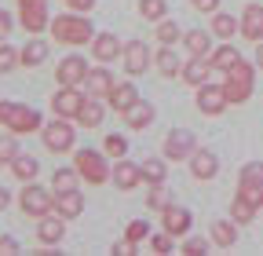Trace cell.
Here are the masks:
<instances>
[{
  "instance_id": "cell-36",
  "label": "cell",
  "mask_w": 263,
  "mask_h": 256,
  "mask_svg": "<svg viewBox=\"0 0 263 256\" xmlns=\"http://www.w3.org/2000/svg\"><path fill=\"white\" fill-rule=\"evenodd\" d=\"M103 154L117 161V157H124V154H128V139H124V136H117V132H114V136H106V139H103Z\"/></svg>"
},
{
  "instance_id": "cell-16",
  "label": "cell",
  "mask_w": 263,
  "mask_h": 256,
  "mask_svg": "<svg viewBox=\"0 0 263 256\" xmlns=\"http://www.w3.org/2000/svg\"><path fill=\"white\" fill-rule=\"evenodd\" d=\"M216 172H219V161H216L212 150H194L190 154V176L194 179L209 183V179H216Z\"/></svg>"
},
{
  "instance_id": "cell-19",
  "label": "cell",
  "mask_w": 263,
  "mask_h": 256,
  "mask_svg": "<svg viewBox=\"0 0 263 256\" xmlns=\"http://www.w3.org/2000/svg\"><path fill=\"white\" fill-rule=\"evenodd\" d=\"M161 223H164V231H168L172 238H183L186 231H190V209H183V205H168L161 212Z\"/></svg>"
},
{
  "instance_id": "cell-4",
  "label": "cell",
  "mask_w": 263,
  "mask_h": 256,
  "mask_svg": "<svg viewBox=\"0 0 263 256\" xmlns=\"http://www.w3.org/2000/svg\"><path fill=\"white\" fill-rule=\"evenodd\" d=\"M73 124H77V121H70V117H51V121L41 128L44 147H48L51 154H70L73 143H77V128H73Z\"/></svg>"
},
{
  "instance_id": "cell-1",
  "label": "cell",
  "mask_w": 263,
  "mask_h": 256,
  "mask_svg": "<svg viewBox=\"0 0 263 256\" xmlns=\"http://www.w3.org/2000/svg\"><path fill=\"white\" fill-rule=\"evenodd\" d=\"M48 33L55 37V44H70V48H84L95 41L91 19H84V11H70V15H55Z\"/></svg>"
},
{
  "instance_id": "cell-14",
  "label": "cell",
  "mask_w": 263,
  "mask_h": 256,
  "mask_svg": "<svg viewBox=\"0 0 263 256\" xmlns=\"http://www.w3.org/2000/svg\"><path fill=\"white\" fill-rule=\"evenodd\" d=\"M121 59H124V70H128L132 77H143L146 66H150V48H146L143 41H128L124 51H121Z\"/></svg>"
},
{
  "instance_id": "cell-37",
  "label": "cell",
  "mask_w": 263,
  "mask_h": 256,
  "mask_svg": "<svg viewBox=\"0 0 263 256\" xmlns=\"http://www.w3.org/2000/svg\"><path fill=\"white\" fill-rule=\"evenodd\" d=\"M176 41H183L179 26L168 22V19H161V22H157V44H176Z\"/></svg>"
},
{
  "instance_id": "cell-2",
  "label": "cell",
  "mask_w": 263,
  "mask_h": 256,
  "mask_svg": "<svg viewBox=\"0 0 263 256\" xmlns=\"http://www.w3.org/2000/svg\"><path fill=\"white\" fill-rule=\"evenodd\" d=\"M0 124H4L8 132H15V136H29V132H41V128H44L37 110L22 106V103H11V99L0 103Z\"/></svg>"
},
{
  "instance_id": "cell-31",
  "label": "cell",
  "mask_w": 263,
  "mask_h": 256,
  "mask_svg": "<svg viewBox=\"0 0 263 256\" xmlns=\"http://www.w3.org/2000/svg\"><path fill=\"white\" fill-rule=\"evenodd\" d=\"M124 121H128V128H146V124H154V106L150 103H136L124 114Z\"/></svg>"
},
{
  "instance_id": "cell-32",
  "label": "cell",
  "mask_w": 263,
  "mask_h": 256,
  "mask_svg": "<svg viewBox=\"0 0 263 256\" xmlns=\"http://www.w3.org/2000/svg\"><path fill=\"white\" fill-rule=\"evenodd\" d=\"M139 15H143L146 22L168 19V0H139Z\"/></svg>"
},
{
  "instance_id": "cell-26",
  "label": "cell",
  "mask_w": 263,
  "mask_h": 256,
  "mask_svg": "<svg viewBox=\"0 0 263 256\" xmlns=\"http://www.w3.org/2000/svg\"><path fill=\"white\" fill-rule=\"evenodd\" d=\"M103 121H106V106L88 95V103H84V106H81V114H77V124H81V128H99Z\"/></svg>"
},
{
  "instance_id": "cell-39",
  "label": "cell",
  "mask_w": 263,
  "mask_h": 256,
  "mask_svg": "<svg viewBox=\"0 0 263 256\" xmlns=\"http://www.w3.org/2000/svg\"><path fill=\"white\" fill-rule=\"evenodd\" d=\"M146 205L150 209H157V212H164L172 202H168V194H164V183H150V194H146Z\"/></svg>"
},
{
  "instance_id": "cell-10",
  "label": "cell",
  "mask_w": 263,
  "mask_h": 256,
  "mask_svg": "<svg viewBox=\"0 0 263 256\" xmlns=\"http://www.w3.org/2000/svg\"><path fill=\"white\" fill-rule=\"evenodd\" d=\"M84 103H88V92H81V88H62L59 84V92L51 95L55 117H70V121H77V114H81Z\"/></svg>"
},
{
  "instance_id": "cell-40",
  "label": "cell",
  "mask_w": 263,
  "mask_h": 256,
  "mask_svg": "<svg viewBox=\"0 0 263 256\" xmlns=\"http://www.w3.org/2000/svg\"><path fill=\"white\" fill-rule=\"evenodd\" d=\"M238 194H241L249 205L263 209V183H238Z\"/></svg>"
},
{
  "instance_id": "cell-12",
  "label": "cell",
  "mask_w": 263,
  "mask_h": 256,
  "mask_svg": "<svg viewBox=\"0 0 263 256\" xmlns=\"http://www.w3.org/2000/svg\"><path fill=\"white\" fill-rule=\"evenodd\" d=\"M212 74H219L216 66H212V59H205V55H190V62H183V81L190 84V88H201V84H209V77Z\"/></svg>"
},
{
  "instance_id": "cell-34",
  "label": "cell",
  "mask_w": 263,
  "mask_h": 256,
  "mask_svg": "<svg viewBox=\"0 0 263 256\" xmlns=\"http://www.w3.org/2000/svg\"><path fill=\"white\" fill-rule=\"evenodd\" d=\"M77 179H81L77 169H55V176H51V190H55V194H59V190H77Z\"/></svg>"
},
{
  "instance_id": "cell-49",
  "label": "cell",
  "mask_w": 263,
  "mask_h": 256,
  "mask_svg": "<svg viewBox=\"0 0 263 256\" xmlns=\"http://www.w3.org/2000/svg\"><path fill=\"white\" fill-rule=\"evenodd\" d=\"M62 4H70V11H84V15H88V11L95 8V0H62Z\"/></svg>"
},
{
  "instance_id": "cell-43",
  "label": "cell",
  "mask_w": 263,
  "mask_h": 256,
  "mask_svg": "<svg viewBox=\"0 0 263 256\" xmlns=\"http://www.w3.org/2000/svg\"><path fill=\"white\" fill-rule=\"evenodd\" d=\"M238 183H263V161H249V165H241Z\"/></svg>"
},
{
  "instance_id": "cell-3",
  "label": "cell",
  "mask_w": 263,
  "mask_h": 256,
  "mask_svg": "<svg viewBox=\"0 0 263 256\" xmlns=\"http://www.w3.org/2000/svg\"><path fill=\"white\" fill-rule=\"evenodd\" d=\"M223 88H227L230 106L249 103V99H252V88H256V66H252V62H238L234 70L223 74Z\"/></svg>"
},
{
  "instance_id": "cell-9",
  "label": "cell",
  "mask_w": 263,
  "mask_h": 256,
  "mask_svg": "<svg viewBox=\"0 0 263 256\" xmlns=\"http://www.w3.org/2000/svg\"><path fill=\"white\" fill-rule=\"evenodd\" d=\"M194 92H197V99H194V103H197V110H201L205 117H219V114L230 106V99H227V88H223V84H212V81H209V84L194 88Z\"/></svg>"
},
{
  "instance_id": "cell-50",
  "label": "cell",
  "mask_w": 263,
  "mask_h": 256,
  "mask_svg": "<svg viewBox=\"0 0 263 256\" xmlns=\"http://www.w3.org/2000/svg\"><path fill=\"white\" fill-rule=\"evenodd\" d=\"M8 205H11V194H8V190H4V187H0V212H4Z\"/></svg>"
},
{
  "instance_id": "cell-33",
  "label": "cell",
  "mask_w": 263,
  "mask_h": 256,
  "mask_svg": "<svg viewBox=\"0 0 263 256\" xmlns=\"http://www.w3.org/2000/svg\"><path fill=\"white\" fill-rule=\"evenodd\" d=\"M256 205H249L241 194H234V202H230V220H234V223H252L256 220Z\"/></svg>"
},
{
  "instance_id": "cell-18",
  "label": "cell",
  "mask_w": 263,
  "mask_h": 256,
  "mask_svg": "<svg viewBox=\"0 0 263 256\" xmlns=\"http://www.w3.org/2000/svg\"><path fill=\"white\" fill-rule=\"evenodd\" d=\"M114 183H117L121 190H136V187L143 183V165L117 157V161H114Z\"/></svg>"
},
{
  "instance_id": "cell-45",
  "label": "cell",
  "mask_w": 263,
  "mask_h": 256,
  "mask_svg": "<svg viewBox=\"0 0 263 256\" xmlns=\"http://www.w3.org/2000/svg\"><path fill=\"white\" fill-rule=\"evenodd\" d=\"M190 8L201 11V15H216L219 11V0H190Z\"/></svg>"
},
{
  "instance_id": "cell-21",
  "label": "cell",
  "mask_w": 263,
  "mask_h": 256,
  "mask_svg": "<svg viewBox=\"0 0 263 256\" xmlns=\"http://www.w3.org/2000/svg\"><path fill=\"white\" fill-rule=\"evenodd\" d=\"M121 51H124V44H121L114 33H95V41H91V55H95V62H114Z\"/></svg>"
},
{
  "instance_id": "cell-13",
  "label": "cell",
  "mask_w": 263,
  "mask_h": 256,
  "mask_svg": "<svg viewBox=\"0 0 263 256\" xmlns=\"http://www.w3.org/2000/svg\"><path fill=\"white\" fill-rule=\"evenodd\" d=\"M114 74L106 70V62H99V66H91L88 70V77H84V92L91 95V99H106V95L114 92Z\"/></svg>"
},
{
  "instance_id": "cell-27",
  "label": "cell",
  "mask_w": 263,
  "mask_h": 256,
  "mask_svg": "<svg viewBox=\"0 0 263 256\" xmlns=\"http://www.w3.org/2000/svg\"><path fill=\"white\" fill-rule=\"evenodd\" d=\"M212 33L219 41H234V33H241V19H230L227 11H216L212 15Z\"/></svg>"
},
{
  "instance_id": "cell-8",
  "label": "cell",
  "mask_w": 263,
  "mask_h": 256,
  "mask_svg": "<svg viewBox=\"0 0 263 256\" xmlns=\"http://www.w3.org/2000/svg\"><path fill=\"white\" fill-rule=\"evenodd\" d=\"M194 150H197V139H194V132H186V128L168 132V136H164V143H161V154L168 157V161H190Z\"/></svg>"
},
{
  "instance_id": "cell-22",
  "label": "cell",
  "mask_w": 263,
  "mask_h": 256,
  "mask_svg": "<svg viewBox=\"0 0 263 256\" xmlns=\"http://www.w3.org/2000/svg\"><path fill=\"white\" fill-rule=\"evenodd\" d=\"M55 212L66 216V220L81 216L84 212V194H81V190H59V194H55Z\"/></svg>"
},
{
  "instance_id": "cell-44",
  "label": "cell",
  "mask_w": 263,
  "mask_h": 256,
  "mask_svg": "<svg viewBox=\"0 0 263 256\" xmlns=\"http://www.w3.org/2000/svg\"><path fill=\"white\" fill-rule=\"evenodd\" d=\"M179 252H183V256H205V252H209V242H205V238H186Z\"/></svg>"
},
{
  "instance_id": "cell-28",
  "label": "cell",
  "mask_w": 263,
  "mask_h": 256,
  "mask_svg": "<svg viewBox=\"0 0 263 256\" xmlns=\"http://www.w3.org/2000/svg\"><path fill=\"white\" fill-rule=\"evenodd\" d=\"M157 70H161V77H179L183 74V62H179V55H176L172 44H164L157 51Z\"/></svg>"
},
{
  "instance_id": "cell-6",
  "label": "cell",
  "mask_w": 263,
  "mask_h": 256,
  "mask_svg": "<svg viewBox=\"0 0 263 256\" xmlns=\"http://www.w3.org/2000/svg\"><path fill=\"white\" fill-rule=\"evenodd\" d=\"M18 209L26 212V216H48L51 209H55V190H44V187H37V183H26L22 187V194H18Z\"/></svg>"
},
{
  "instance_id": "cell-11",
  "label": "cell",
  "mask_w": 263,
  "mask_h": 256,
  "mask_svg": "<svg viewBox=\"0 0 263 256\" xmlns=\"http://www.w3.org/2000/svg\"><path fill=\"white\" fill-rule=\"evenodd\" d=\"M88 62L81 59V55H66L59 66H55V81L62 84V88H81L84 84V77H88Z\"/></svg>"
},
{
  "instance_id": "cell-38",
  "label": "cell",
  "mask_w": 263,
  "mask_h": 256,
  "mask_svg": "<svg viewBox=\"0 0 263 256\" xmlns=\"http://www.w3.org/2000/svg\"><path fill=\"white\" fill-rule=\"evenodd\" d=\"M18 157V136H0V165H11Z\"/></svg>"
},
{
  "instance_id": "cell-42",
  "label": "cell",
  "mask_w": 263,
  "mask_h": 256,
  "mask_svg": "<svg viewBox=\"0 0 263 256\" xmlns=\"http://www.w3.org/2000/svg\"><path fill=\"white\" fill-rule=\"evenodd\" d=\"M15 66H18V51H15L11 44L0 41V74H11Z\"/></svg>"
},
{
  "instance_id": "cell-41",
  "label": "cell",
  "mask_w": 263,
  "mask_h": 256,
  "mask_svg": "<svg viewBox=\"0 0 263 256\" xmlns=\"http://www.w3.org/2000/svg\"><path fill=\"white\" fill-rule=\"evenodd\" d=\"M124 238H128L132 245L146 242V238H150V223H143V220H132V223H128V231H124Z\"/></svg>"
},
{
  "instance_id": "cell-35",
  "label": "cell",
  "mask_w": 263,
  "mask_h": 256,
  "mask_svg": "<svg viewBox=\"0 0 263 256\" xmlns=\"http://www.w3.org/2000/svg\"><path fill=\"white\" fill-rule=\"evenodd\" d=\"M139 165H143V179L146 183H164V176H168V169H164L161 157H146V161H139Z\"/></svg>"
},
{
  "instance_id": "cell-47",
  "label": "cell",
  "mask_w": 263,
  "mask_h": 256,
  "mask_svg": "<svg viewBox=\"0 0 263 256\" xmlns=\"http://www.w3.org/2000/svg\"><path fill=\"white\" fill-rule=\"evenodd\" d=\"M11 11H4V8H0V41H8V33H11Z\"/></svg>"
},
{
  "instance_id": "cell-25",
  "label": "cell",
  "mask_w": 263,
  "mask_h": 256,
  "mask_svg": "<svg viewBox=\"0 0 263 256\" xmlns=\"http://www.w3.org/2000/svg\"><path fill=\"white\" fill-rule=\"evenodd\" d=\"M212 29H209V33H205V29H186V33H183V48L190 51V55H209L212 51Z\"/></svg>"
},
{
  "instance_id": "cell-20",
  "label": "cell",
  "mask_w": 263,
  "mask_h": 256,
  "mask_svg": "<svg viewBox=\"0 0 263 256\" xmlns=\"http://www.w3.org/2000/svg\"><path fill=\"white\" fill-rule=\"evenodd\" d=\"M106 103H110L117 114H128L132 106L139 103V92H136V84H132V81H121V84H114V92L106 95Z\"/></svg>"
},
{
  "instance_id": "cell-7",
  "label": "cell",
  "mask_w": 263,
  "mask_h": 256,
  "mask_svg": "<svg viewBox=\"0 0 263 256\" xmlns=\"http://www.w3.org/2000/svg\"><path fill=\"white\" fill-rule=\"evenodd\" d=\"M18 22H22L26 33H44L51 26L48 0H18Z\"/></svg>"
},
{
  "instance_id": "cell-30",
  "label": "cell",
  "mask_w": 263,
  "mask_h": 256,
  "mask_svg": "<svg viewBox=\"0 0 263 256\" xmlns=\"http://www.w3.org/2000/svg\"><path fill=\"white\" fill-rule=\"evenodd\" d=\"M8 169H11V176H15V179H22V183H33V179H37V172H41V165L33 161V157H22V154L15 157Z\"/></svg>"
},
{
  "instance_id": "cell-51",
  "label": "cell",
  "mask_w": 263,
  "mask_h": 256,
  "mask_svg": "<svg viewBox=\"0 0 263 256\" xmlns=\"http://www.w3.org/2000/svg\"><path fill=\"white\" fill-rule=\"evenodd\" d=\"M256 66L263 70V41H259V48H256Z\"/></svg>"
},
{
  "instance_id": "cell-23",
  "label": "cell",
  "mask_w": 263,
  "mask_h": 256,
  "mask_svg": "<svg viewBox=\"0 0 263 256\" xmlns=\"http://www.w3.org/2000/svg\"><path fill=\"white\" fill-rule=\"evenodd\" d=\"M209 59H212V66H216L219 74H227V70H234L238 62H241V51L230 44V41H223V48H212V51H209Z\"/></svg>"
},
{
  "instance_id": "cell-29",
  "label": "cell",
  "mask_w": 263,
  "mask_h": 256,
  "mask_svg": "<svg viewBox=\"0 0 263 256\" xmlns=\"http://www.w3.org/2000/svg\"><path fill=\"white\" fill-rule=\"evenodd\" d=\"M212 242L219 245V249H230L238 242V227H234V220H216L212 223Z\"/></svg>"
},
{
  "instance_id": "cell-46",
  "label": "cell",
  "mask_w": 263,
  "mask_h": 256,
  "mask_svg": "<svg viewBox=\"0 0 263 256\" xmlns=\"http://www.w3.org/2000/svg\"><path fill=\"white\" fill-rule=\"evenodd\" d=\"M172 242H176V238H172L168 231H164V234H157L150 245H154V252H172Z\"/></svg>"
},
{
  "instance_id": "cell-24",
  "label": "cell",
  "mask_w": 263,
  "mask_h": 256,
  "mask_svg": "<svg viewBox=\"0 0 263 256\" xmlns=\"http://www.w3.org/2000/svg\"><path fill=\"white\" fill-rule=\"evenodd\" d=\"M48 59V44L33 33V41H26V48H18V66H41Z\"/></svg>"
},
{
  "instance_id": "cell-17",
  "label": "cell",
  "mask_w": 263,
  "mask_h": 256,
  "mask_svg": "<svg viewBox=\"0 0 263 256\" xmlns=\"http://www.w3.org/2000/svg\"><path fill=\"white\" fill-rule=\"evenodd\" d=\"M241 37L249 44H259L263 41V4H249L241 11Z\"/></svg>"
},
{
  "instance_id": "cell-5",
  "label": "cell",
  "mask_w": 263,
  "mask_h": 256,
  "mask_svg": "<svg viewBox=\"0 0 263 256\" xmlns=\"http://www.w3.org/2000/svg\"><path fill=\"white\" fill-rule=\"evenodd\" d=\"M73 169L81 172V179L84 183H91V187H103L110 176H114V169L106 165V157L99 154V150H73Z\"/></svg>"
},
{
  "instance_id": "cell-48",
  "label": "cell",
  "mask_w": 263,
  "mask_h": 256,
  "mask_svg": "<svg viewBox=\"0 0 263 256\" xmlns=\"http://www.w3.org/2000/svg\"><path fill=\"white\" fill-rule=\"evenodd\" d=\"M15 252H18V242L11 234H4V238H0V256H15Z\"/></svg>"
},
{
  "instance_id": "cell-15",
  "label": "cell",
  "mask_w": 263,
  "mask_h": 256,
  "mask_svg": "<svg viewBox=\"0 0 263 256\" xmlns=\"http://www.w3.org/2000/svg\"><path fill=\"white\" fill-rule=\"evenodd\" d=\"M62 238H66V216H59V212H55V216H51V212L41 216V223H37V242H41V245H59Z\"/></svg>"
}]
</instances>
